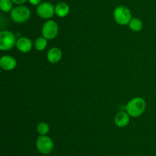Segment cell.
<instances>
[{
  "mask_svg": "<svg viewBox=\"0 0 156 156\" xmlns=\"http://www.w3.org/2000/svg\"><path fill=\"white\" fill-rule=\"evenodd\" d=\"M12 3V0H0V9L4 12H10L13 9Z\"/></svg>",
  "mask_w": 156,
  "mask_h": 156,
  "instance_id": "2e32d148",
  "label": "cell"
},
{
  "mask_svg": "<svg viewBox=\"0 0 156 156\" xmlns=\"http://www.w3.org/2000/svg\"><path fill=\"white\" fill-rule=\"evenodd\" d=\"M37 148L43 154H50L54 148L53 140L47 136H41L37 138L36 142Z\"/></svg>",
  "mask_w": 156,
  "mask_h": 156,
  "instance_id": "8992f818",
  "label": "cell"
},
{
  "mask_svg": "<svg viewBox=\"0 0 156 156\" xmlns=\"http://www.w3.org/2000/svg\"><path fill=\"white\" fill-rule=\"evenodd\" d=\"M15 35L9 31H2L0 32V49L2 50H9L16 45Z\"/></svg>",
  "mask_w": 156,
  "mask_h": 156,
  "instance_id": "277c9868",
  "label": "cell"
},
{
  "mask_svg": "<svg viewBox=\"0 0 156 156\" xmlns=\"http://www.w3.org/2000/svg\"><path fill=\"white\" fill-rule=\"evenodd\" d=\"M69 13V6L65 2H59L55 7V14L57 16L63 18Z\"/></svg>",
  "mask_w": 156,
  "mask_h": 156,
  "instance_id": "7c38bea8",
  "label": "cell"
},
{
  "mask_svg": "<svg viewBox=\"0 0 156 156\" xmlns=\"http://www.w3.org/2000/svg\"><path fill=\"white\" fill-rule=\"evenodd\" d=\"M28 1L33 6H39L41 3V0H28Z\"/></svg>",
  "mask_w": 156,
  "mask_h": 156,
  "instance_id": "e0dca14e",
  "label": "cell"
},
{
  "mask_svg": "<svg viewBox=\"0 0 156 156\" xmlns=\"http://www.w3.org/2000/svg\"><path fill=\"white\" fill-rule=\"evenodd\" d=\"M0 66L5 70H14L17 66V61L15 58L10 55H4L0 59Z\"/></svg>",
  "mask_w": 156,
  "mask_h": 156,
  "instance_id": "ba28073f",
  "label": "cell"
},
{
  "mask_svg": "<svg viewBox=\"0 0 156 156\" xmlns=\"http://www.w3.org/2000/svg\"><path fill=\"white\" fill-rule=\"evenodd\" d=\"M129 28L133 31V32H140L143 28V21L138 18H133L129 23Z\"/></svg>",
  "mask_w": 156,
  "mask_h": 156,
  "instance_id": "4fadbf2b",
  "label": "cell"
},
{
  "mask_svg": "<svg viewBox=\"0 0 156 156\" xmlns=\"http://www.w3.org/2000/svg\"><path fill=\"white\" fill-rule=\"evenodd\" d=\"M129 122V115L126 112L120 111L114 117V123L120 128L126 127Z\"/></svg>",
  "mask_w": 156,
  "mask_h": 156,
  "instance_id": "8fae6325",
  "label": "cell"
},
{
  "mask_svg": "<svg viewBox=\"0 0 156 156\" xmlns=\"http://www.w3.org/2000/svg\"><path fill=\"white\" fill-rule=\"evenodd\" d=\"M37 130L41 136H47V134L50 131V125L47 122H41L37 126Z\"/></svg>",
  "mask_w": 156,
  "mask_h": 156,
  "instance_id": "9a60e30c",
  "label": "cell"
},
{
  "mask_svg": "<svg viewBox=\"0 0 156 156\" xmlns=\"http://www.w3.org/2000/svg\"><path fill=\"white\" fill-rule=\"evenodd\" d=\"M12 2L15 3V4L17 5H21V4H24L27 0H12Z\"/></svg>",
  "mask_w": 156,
  "mask_h": 156,
  "instance_id": "ac0fdd59",
  "label": "cell"
},
{
  "mask_svg": "<svg viewBox=\"0 0 156 156\" xmlns=\"http://www.w3.org/2000/svg\"><path fill=\"white\" fill-rule=\"evenodd\" d=\"M37 13L40 18H44V19H49L54 15L55 7L52 3L49 2H44L37 6Z\"/></svg>",
  "mask_w": 156,
  "mask_h": 156,
  "instance_id": "52a82bcc",
  "label": "cell"
},
{
  "mask_svg": "<svg viewBox=\"0 0 156 156\" xmlns=\"http://www.w3.org/2000/svg\"><path fill=\"white\" fill-rule=\"evenodd\" d=\"M59 32V26L57 23L52 20L46 21L42 27L43 37L47 40L54 39L58 35Z\"/></svg>",
  "mask_w": 156,
  "mask_h": 156,
  "instance_id": "5b68a950",
  "label": "cell"
},
{
  "mask_svg": "<svg viewBox=\"0 0 156 156\" xmlns=\"http://www.w3.org/2000/svg\"><path fill=\"white\" fill-rule=\"evenodd\" d=\"M16 47L19 51L22 53H27L32 49V42L27 37H21L17 40Z\"/></svg>",
  "mask_w": 156,
  "mask_h": 156,
  "instance_id": "9c48e42d",
  "label": "cell"
},
{
  "mask_svg": "<svg viewBox=\"0 0 156 156\" xmlns=\"http://www.w3.org/2000/svg\"><path fill=\"white\" fill-rule=\"evenodd\" d=\"M47 46V39L44 37H39L34 41V47L37 50H45Z\"/></svg>",
  "mask_w": 156,
  "mask_h": 156,
  "instance_id": "5bb4252c",
  "label": "cell"
},
{
  "mask_svg": "<svg viewBox=\"0 0 156 156\" xmlns=\"http://www.w3.org/2000/svg\"><path fill=\"white\" fill-rule=\"evenodd\" d=\"M30 11L26 6H20L14 8L11 11V18L15 22L22 24L30 18Z\"/></svg>",
  "mask_w": 156,
  "mask_h": 156,
  "instance_id": "3957f363",
  "label": "cell"
},
{
  "mask_svg": "<svg viewBox=\"0 0 156 156\" xmlns=\"http://www.w3.org/2000/svg\"><path fill=\"white\" fill-rule=\"evenodd\" d=\"M114 18L120 25H126L132 20V13L127 7L120 6L114 9Z\"/></svg>",
  "mask_w": 156,
  "mask_h": 156,
  "instance_id": "7a4b0ae2",
  "label": "cell"
},
{
  "mask_svg": "<svg viewBox=\"0 0 156 156\" xmlns=\"http://www.w3.org/2000/svg\"><path fill=\"white\" fill-rule=\"evenodd\" d=\"M62 50L59 47H52L47 54V59L51 64H56L62 59Z\"/></svg>",
  "mask_w": 156,
  "mask_h": 156,
  "instance_id": "30bf717a",
  "label": "cell"
},
{
  "mask_svg": "<svg viewBox=\"0 0 156 156\" xmlns=\"http://www.w3.org/2000/svg\"><path fill=\"white\" fill-rule=\"evenodd\" d=\"M146 108V102L142 97H135L129 100L125 107V110L131 117L136 118L142 116Z\"/></svg>",
  "mask_w": 156,
  "mask_h": 156,
  "instance_id": "6da1fadb",
  "label": "cell"
}]
</instances>
